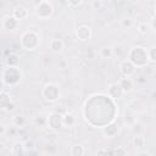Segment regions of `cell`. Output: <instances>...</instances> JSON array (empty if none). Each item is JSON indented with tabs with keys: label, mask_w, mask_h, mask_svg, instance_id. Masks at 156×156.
Instances as JSON below:
<instances>
[{
	"label": "cell",
	"mask_w": 156,
	"mask_h": 156,
	"mask_svg": "<svg viewBox=\"0 0 156 156\" xmlns=\"http://www.w3.org/2000/svg\"><path fill=\"white\" fill-rule=\"evenodd\" d=\"M21 45L26 50H34L39 45V37L32 30L24 32L21 38Z\"/></svg>",
	"instance_id": "3957f363"
},
{
	"label": "cell",
	"mask_w": 156,
	"mask_h": 156,
	"mask_svg": "<svg viewBox=\"0 0 156 156\" xmlns=\"http://www.w3.org/2000/svg\"><path fill=\"white\" fill-rule=\"evenodd\" d=\"M18 20L12 15V16H6V17H4V20H2V28L4 29H7V30H13V29H16L17 28V26H18Z\"/></svg>",
	"instance_id": "ba28073f"
},
{
	"label": "cell",
	"mask_w": 156,
	"mask_h": 156,
	"mask_svg": "<svg viewBox=\"0 0 156 156\" xmlns=\"http://www.w3.org/2000/svg\"><path fill=\"white\" fill-rule=\"evenodd\" d=\"M21 79H22V72L17 66H15V67L7 66L6 68L2 69V74H1L2 87L4 85H9V87L16 85L21 82Z\"/></svg>",
	"instance_id": "6da1fadb"
},
{
	"label": "cell",
	"mask_w": 156,
	"mask_h": 156,
	"mask_svg": "<svg viewBox=\"0 0 156 156\" xmlns=\"http://www.w3.org/2000/svg\"><path fill=\"white\" fill-rule=\"evenodd\" d=\"M35 13L41 17V18H48L51 16L52 13V6L50 2L46 1H41V4H39L38 6H35Z\"/></svg>",
	"instance_id": "5b68a950"
},
{
	"label": "cell",
	"mask_w": 156,
	"mask_h": 156,
	"mask_svg": "<svg viewBox=\"0 0 156 156\" xmlns=\"http://www.w3.org/2000/svg\"><path fill=\"white\" fill-rule=\"evenodd\" d=\"M100 55H101L102 58H110L113 55V49L110 48V46H105L100 50Z\"/></svg>",
	"instance_id": "2e32d148"
},
{
	"label": "cell",
	"mask_w": 156,
	"mask_h": 156,
	"mask_svg": "<svg viewBox=\"0 0 156 156\" xmlns=\"http://www.w3.org/2000/svg\"><path fill=\"white\" fill-rule=\"evenodd\" d=\"M12 15H13L18 21L26 20L27 16H28V10H27L24 6H16L15 10H13V12H12Z\"/></svg>",
	"instance_id": "8fae6325"
},
{
	"label": "cell",
	"mask_w": 156,
	"mask_h": 156,
	"mask_svg": "<svg viewBox=\"0 0 156 156\" xmlns=\"http://www.w3.org/2000/svg\"><path fill=\"white\" fill-rule=\"evenodd\" d=\"M113 154H122V155H126L127 151H124V150H122V149H118V150H116Z\"/></svg>",
	"instance_id": "4dcf8cb0"
},
{
	"label": "cell",
	"mask_w": 156,
	"mask_h": 156,
	"mask_svg": "<svg viewBox=\"0 0 156 156\" xmlns=\"http://www.w3.org/2000/svg\"><path fill=\"white\" fill-rule=\"evenodd\" d=\"M132 24H133V21H132L130 18H124V20H122V26H123L124 28H130Z\"/></svg>",
	"instance_id": "4316f807"
},
{
	"label": "cell",
	"mask_w": 156,
	"mask_h": 156,
	"mask_svg": "<svg viewBox=\"0 0 156 156\" xmlns=\"http://www.w3.org/2000/svg\"><path fill=\"white\" fill-rule=\"evenodd\" d=\"M41 95H43V98H44L46 101L54 102V101H56V100L60 98V89H58V87H57L56 84L50 83V84H46V85L43 88Z\"/></svg>",
	"instance_id": "277c9868"
},
{
	"label": "cell",
	"mask_w": 156,
	"mask_h": 156,
	"mask_svg": "<svg viewBox=\"0 0 156 156\" xmlns=\"http://www.w3.org/2000/svg\"><path fill=\"white\" fill-rule=\"evenodd\" d=\"M58 65H60V67H61V68H65V67H66V62H65V61L58 62Z\"/></svg>",
	"instance_id": "836d02e7"
},
{
	"label": "cell",
	"mask_w": 156,
	"mask_h": 156,
	"mask_svg": "<svg viewBox=\"0 0 156 156\" xmlns=\"http://www.w3.org/2000/svg\"><path fill=\"white\" fill-rule=\"evenodd\" d=\"M67 2H68V5H69L71 7H76V6H78V5H80L82 0H67Z\"/></svg>",
	"instance_id": "83f0119b"
},
{
	"label": "cell",
	"mask_w": 156,
	"mask_h": 156,
	"mask_svg": "<svg viewBox=\"0 0 156 156\" xmlns=\"http://www.w3.org/2000/svg\"><path fill=\"white\" fill-rule=\"evenodd\" d=\"M74 122H76V118H74L73 115H71V113H66V115L63 116V124H65V126L71 127V126L74 124Z\"/></svg>",
	"instance_id": "e0dca14e"
},
{
	"label": "cell",
	"mask_w": 156,
	"mask_h": 156,
	"mask_svg": "<svg viewBox=\"0 0 156 156\" xmlns=\"http://www.w3.org/2000/svg\"><path fill=\"white\" fill-rule=\"evenodd\" d=\"M24 144V149H26V152H29L33 147H34V143L32 141V140H27L26 143H23Z\"/></svg>",
	"instance_id": "484cf974"
},
{
	"label": "cell",
	"mask_w": 156,
	"mask_h": 156,
	"mask_svg": "<svg viewBox=\"0 0 156 156\" xmlns=\"http://www.w3.org/2000/svg\"><path fill=\"white\" fill-rule=\"evenodd\" d=\"M133 143H134V146H135V147H143L144 144H145V139H144L141 135H138V136L134 138Z\"/></svg>",
	"instance_id": "7402d4cb"
},
{
	"label": "cell",
	"mask_w": 156,
	"mask_h": 156,
	"mask_svg": "<svg viewBox=\"0 0 156 156\" xmlns=\"http://www.w3.org/2000/svg\"><path fill=\"white\" fill-rule=\"evenodd\" d=\"M11 154L15 156H20L26 154V149H24V144L23 143H15L12 149H11Z\"/></svg>",
	"instance_id": "9a60e30c"
},
{
	"label": "cell",
	"mask_w": 156,
	"mask_h": 156,
	"mask_svg": "<svg viewBox=\"0 0 156 156\" xmlns=\"http://www.w3.org/2000/svg\"><path fill=\"white\" fill-rule=\"evenodd\" d=\"M117 130H118V127L115 124V123H112V124H110V126H107L106 128H105V133L107 134V135H113V134H116L117 133Z\"/></svg>",
	"instance_id": "ffe728a7"
},
{
	"label": "cell",
	"mask_w": 156,
	"mask_h": 156,
	"mask_svg": "<svg viewBox=\"0 0 156 156\" xmlns=\"http://www.w3.org/2000/svg\"><path fill=\"white\" fill-rule=\"evenodd\" d=\"M138 29H139V33L140 34H146V32H147V24L145 22H141V23H139Z\"/></svg>",
	"instance_id": "d4e9b609"
},
{
	"label": "cell",
	"mask_w": 156,
	"mask_h": 156,
	"mask_svg": "<svg viewBox=\"0 0 156 156\" xmlns=\"http://www.w3.org/2000/svg\"><path fill=\"white\" fill-rule=\"evenodd\" d=\"M128 60L132 61V63L136 67H143L149 61V55H147V51L141 48V46H136V48H133L129 54H128Z\"/></svg>",
	"instance_id": "7a4b0ae2"
},
{
	"label": "cell",
	"mask_w": 156,
	"mask_h": 156,
	"mask_svg": "<svg viewBox=\"0 0 156 156\" xmlns=\"http://www.w3.org/2000/svg\"><path fill=\"white\" fill-rule=\"evenodd\" d=\"M76 35L79 40L82 41H85V40H89L91 38V29L88 27V26H80L77 28L76 30Z\"/></svg>",
	"instance_id": "52a82bcc"
},
{
	"label": "cell",
	"mask_w": 156,
	"mask_h": 156,
	"mask_svg": "<svg viewBox=\"0 0 156 156\" xmlns=\"http://www.w3.org/2000/svg\"><path fill=\"white\" fill-rule=\"evenodd\" d=\"M0 127H1V132H0V135L2 136V135L5 134V132H6V127H5V124H4V123H1V124H0Z\"/></svg>",
	"instance_id": "f546056e"
},
{
	"label": "cell",
	"mask_w": 156,
	"mask_h": 156,
	"mask_svg": "<svg viewBox=\"0 0 156 156\" xmlns=\"http://www.w3.org/2000/svg\"><path fill=\"white\" fill-rule=\"evenodd\" d=\"M5 63L6 66H10V67H15V66H18L20 63V56L15 52H9L6 58H5Z\"/></svg>",
	"instance_id": "7c38bea8"
},
{
	"label": "cell",
	"mask_w": 156,
	"mask_h": 156,
	"mask_svg": "<svg viewBox=\"0 0 156 156\" xmlns=\"http://www.w3.org/2000/svg\"><path fill=\"white\" fill-rule=\"evenodd\" d=\"M151 26H152V28L156 30V17L152 18V21H151Z\"/></svg>",
	"instance_id": "1f68e13d"
},
{
	"label": "cell",
	"mask_w": 156,
	"mask_h": 156,
	"mask_svg": "<svg viewBox=\"0 0 156 156\" xmlns=\"http://www.w3.org/2000/svg\"><path fill=\"white\" fill-rule=\"evenodd\" d=\"M118 83H119V85H121L123 93H130V91H132V89H133V83H132V80H130L128 77L122 78Z\"/></svg>",
	"instance_id": "4fadbf2b"
},
{
	"label": "cell",
	"mask_w": 156,
	"mask_h": 156,
	"mask_svg": "<svg viewBox=\"0 0 156 156\" xmlns=\"http://www.w3.org/2000/svg\"><path fill=\"white\" fill-rule=\"evenodd\" d=\"M147 55H149V60L156 62V46L151 48V49L147 51Z\"/></svg>",
	"instance_id": "cb8c5ba5"
},
{
	"label": "cell",
	"mask_w": 156,
	"mask_h": 156,
	"mask_svg": "<svg viewBox=\"0 0 156 156\" xmlns=\"http://www.w3.org/2000/svg\"><path fill=\"white\" fill-rule=\"evenodd\" d=\"M119 69H121V72H122L126 77H130V76L134 73V71H135V66L132 63V61L124 60V61H122V62L119 63Z\"/></svg>",
	"instance_id": "9c48e42d"
},
{
	"label": "cell",
	"mask_w": 156,
	"mask_h": 156,
	"mask_svg": "<svg viewBox=\"0 0 156 156\" xmlns=\"http://www.w3.org/2000/svg\"><path fill=\"white\" fill-rule=\"evenodd\" d=\"M12 122H13L15 127H20V128H21V127H23V126H24L26 119H24V117H22V116H16V117H13Z\"/></svg>",
	"instance_id": "44dd1931"
},
{
	"label": "cell",
	"mask_w": 156,
	"mask_h": 156,
	"mask_svg": "<svg viewBox=\"0 0 156 156\" xmlns=\"http://www.w3.org/2000/svg\"><path fill=\"white\" fill-rule=\"evenodd\" d=\"M0 96H1V98H0V106H1V108H2V107H4V106L7 104V102H10L11 100H10L9 95L6 94V91H5L4 89L1 90V94H0Z\"/></svg>",
	"instance_id": "d6986e66"
},
{
	"label": "cell",
	"mask_w": 156,
	"mask_h": 156,
	"mask_svg": "<svg viewBox=\"0 0 156 156\" xmlns=\"http://www.w3.org/2000/svg\"><path fill=\"white\" fill-rule=\"evenodd\" d=\"M71 154L73 156H82V155H84V149L82 145H74L71 150Z\"/></svg>",
	"instance_id": "ac0fdd59"
},
{
	"label": "cell",
	"mask_w": 156,
	"mask_h": 156,
	"mask_svg": "<svg viewBox=\"0 0 156 156\" xmlns=\"http://www.w3.org/2000/svg\"><path fill=\"white\" fill-rule=\"evenodd\" d=\"M50 49H51V51L55 52V54L60 52V51L63 49V41H62L61 39H52V40L50 41Z\"/></svg>",
	"instance_id": "5bb4252c"
},
{
	"label": "cell",
	"mask_w": 156,
	"mask_h": 156,
	"mask_svg": "<svg viewBox=\"0 0 156 156\" xmlns=\"http://www.w3.org/2000/svg\"><path fill=\"white\" fill-rule=\"evenodd\" d=\"M43 1H46V2H50L51 0H43Z\"/></svg>",
	"instance_id": "e575fe53"
},
{
	"label": "cell",
	"mask_w": 156,
	"mask_h": 156,
	"mask_svg": "<svg viewBox=\"0 0 156 156\" xmlns=\"http://www.w3.org/2000/svg\"><path fill=\"white\" fill-rule=\"evenodd\" d=\"M41 1H43V0H33L32 2H33V5H34V6H38L39 4H41Z\"/></svg>",
	"instance_id": "d6a6232c"
},
{
	"label": "cell",
	"mask_w": 156,
	"mask_h": 156,
	"mask_svg": "<svg viewBox=\"0 0 156 156\" xmlns=\"http://www.w3.org/2000/svg\"><path fill=\"white\" fill-rule=\"evenodd\" d=\"M46 124L51 129H58L63 124V116L60 115L58 112H52L46 119Z\"/></svg>",
	"instance_id": "8992f818"
},
{
	"label": "cell",
	"mask_w": 156,
	"mask_h": 156,
	"mask_svg": "<svg viewBox=\"0 0 156 156\" xmlns=\"http://www.w3.org/2000/svg\"><path fill=\"white\" fill-rule=\"evenodd\" d=\"M2 110L6 111V112H13V111L16 110V105H15V102L10 101V102H7V104L2 107Z\"/></svg>",
	"instance_id": "603a6c76"
},
{
	"label": "cell",
	"mask_w": 156,
	"mask_h": 156,
	"mask_svg": "<svg viewBox=\"0 0 156 156\" xmlns=\"http://www.w3.org/2000/svg\"><path fill=\"white\" fill-rule=\"evenodd\" d=\"M91 5H93L94 9H100L102 6V2H101V0H94Z\"/></svg>",
	"instance_id": "f1b7e54d"
},
{
	"label": "cell",
	"mask_w": 156,
	"mask_h": 156,
	"mask_svg": "<svg viewBox=\"0 0 156 156\" xmlns=\"http://www.w3.org/2000/svg\"><path fill=\"white\" fill-rule=\"evenodd\" d=\"M123 94H124V93H123V90H122L119 83H112V84L108 87V95H110V98H112V99L116 100V99H119Z\"/></svg>",
	"instance_id": "30bf717a"
}]
</instances>
